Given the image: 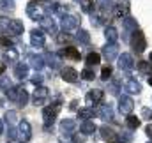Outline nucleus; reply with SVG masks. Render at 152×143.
I'll return each mask as SVG.
<instances>
[{"instance_id": "f257e3e1", "label": "nucleus", "mask_w": 152, "mask_h": 143, "mask_svg": "<svg viewBox=\"0 0 152 143\" xmlns=\"http://www.w3.org/2000/svg\"><path fill=\"white\" fill-rule=\"evenodd\" d=\"M58 108H60V101H58V99L55 101V104H50V106L44 108V111H42V120H44L46 129H50V125H53V122H55V118H57V113H58Z\"/></svg>"}, {"instance_id": "f03ea898", "label": "nucleus", "mask_w": 152, "mask_h": 143, "mask_svg": "<svg viewBox=\"0 0 152 143\" xmlns=\"http://www.w3.org/2000/svg\"><path fill=\"white\" fill-rule=\"evenodd\" d=\"M145 46H147V42H145L143 32L136 28V30L133 32V36H131V48H133L136 53H142V51L145 50Z\"/></svg>"}, {"instance_id": "7ed1b4c3", "label": "nucleus", "mask_w": 152, "mask_h": 143, "mask_svg": "<svg viewBox=\"0 0 152 143\" xmlns=\"http://www.w3.org/2000/svg\"><path fill=\"white\" fill-rule=\"evenodd\" d=\"M60 25H62V30L64 32H71V30H75V28L80 27V18L76 14H64Z\"/></svg>"}, {"instance_id": "20e7f679", "label": "nucleus", "mask_w": 152, "mask_h": 143, "mask_svg": "<svg viewBox=\"0 0 152 143\" xmlns=\"http://www.w3.org/2000/svg\"><path fill=\"white\" fill-rule=\"evenodd\" d=\"M39 25H41L42 32H48L50 36H57V23H55V20L51 16H48V14L42 16L39 20Z\"/></svg>"}, {"instance_id": "39448f33", "label": "nucleus", "mask_w": 152, "mask_h": 143, "mask_svg": "<svg viewBox=\"0 0 152 143\" xmlns=\"http://www.w3.org/2000/svg\"><path fill=\"white\" fill-rule=\"evenodd\" d=\"M118 67L124 72H131L133 67H134V58L129 55V53H122L118 57Z\"/></svg>"}, {"instance_id": "423d86ee", "label": "nucleus", "mask_w": 152, "mask_h": 143, "mask_svg": "<svg viewBox=\"0 0 152 143\" xmlns=\"http://www.w3.org/2000/svg\"><path fill=\"white\" fill-rule=\"evenodd\" d=\"M103 57H104L108 62L115 60V58L118 57V44H117V42H108V44H104V46H103Z\"/></svg>"}, {"instance_id": "0eeeda50", "label": "nucleus", "mask_w": 152, "mask_h": 143, "mask_svg": "<svg viewBox=\"0 0 152 143\" xmlns=\"http://www.w3.org/2000/svg\"><path fill=\"white\" fill-rule=\"evenodd\" d=\"M48 94H50V90H48L46 87L39 85L37 88H36V92H34V99H32V103H34L36 106H42L44 101L48 99Z\"/></svg>"}, {"instance_id": "6e6552de", "label": "nucleus", "mask_w": 152, "mask_h": 143, "mask_svg": "<svg viewBox=\"0 0 152 143\" xmlns=\"http://www.w3.org/2000/svg\"><path fill=\"white\" fill-rule=\"evenodd\" d=\"M133 108H134V101L129 96H120V99H118V109H120V113L129 115L133 111Z\"/></svg>"}, {"instance_id": "1a4fd4ad", "label": "nucleus", "mask_w": 152, "mask_h": 143, "mask_svg": "<svg viewBox=\"0 0 152 143\" xmlns=\"http://www.w3.org/2000/svg\"><path fill=\"white\" fill-rule=\"evenodd\" d=\"M97 117L103 120V122H112L113 120V108L110 104H101L97 108Z\"/></svg>"}, {"instance_id": "9d476101", "label": "nucleus", "mask_w": 152, "mask_h": 143, "mask_svg": "<svg viewBox=\"0 0 152 143\" xmlns=\"http://www.w3.org/2000/svg\"><path fill=\"white\" fill-rule=\"evenodd\" d=\"M14 78L20 80V81L27 80V78H28V64H25V62H16V66H14Z\"/></svg>"}, {"instance_id": "9b49d317", "label": "nucleus", "mask_w": 152, "mask_h": 143, "mask_svg": "<svg viewBox=\"0 0 152 143\" xmlns=\"http://www.w3.org/2000/svg\"><path fill=\"white\" fill-rule=\"evenodd\" d=\"M75 131H76V122L73 118H64L60 122V133L62 134L71 136V134H75Z\"/></svg>"}, {"instance_id": "f8f14e48", "label": "nucleus", "mask_w": 152, "mask_h": 143, "mask_svg": "<svg viewBox=\"0 0 152 143\" xmlns=\"http://www.w3.org/2000/svg\"><path fill=\"white\" fill-rule=\"evenodd\" d=\"M30 44L34 46V48H42L44 46V32L42 30H39V28H36V30H32L30 32Z\"/></svg>"}, {"instance_id": "ddd939ff", "label": "nucleus", "mask_w": 152, "mask_h": 143, "mask_svg": "<svg viewBox=\"0 0 152 143\" xmlns=\"http://www.w3.org/2000/svg\"><path fill=\"white\" fill-rule=\"evenodd\" d=\"M27 14H28L32 20H41V18L44 16V11L37 5V2H30V4L27 5Z\"/></svg>"}, {"instance_id": "4468645a", "label": "nucleus", "mask_w": 152, "mask_h": 143, "mask_svg": "<svg viewBox=\"0 0 152 143\" xmlns=\"http://www.w3.org/2000/svg\"><path fill=\"white\" fill-rule=\"evenodd\" d=\"M103 96H104V94H103V90L94 88V90H90V92L85 96V101H87L88 104H94V106H96V104H99V103H101Z\"/></svg>"}, {"instance_id": "2eb2a0df", "label": "nucleus", "mask_w": 152, "mask_h": 143, "mask_svg": "<svg viewBox=\"0 0 152 143\" xmlns=\"http://www.w3.org/2000/svg\"><path fill=\"white\" fill-rule=\"evenodd\" d=\"M23 21H20V20H11V23H9V30H7V34L9 36H21L23 34Z\"/></svg>"}, {"instance_id": "dca6fc26", "label": "nucleus", "mask_w": 152, "mask_h": 143, "mask_svg": "<svg viewBox=\"0 0 152 143\" xmlns=\"http://www.w3.org/2000/svg\"><path fill=\"white\" fill-rule=\"evenodd\" d=\"M60 76H62V80L67 81V83H76V81H78V71L73 69V67H64L62 72H60Z\"/></svg>"}, {"instance_id": "f3484780", "label": "nucleus", "mask_w": 152, "mask_h": 143, "mask_svg": "<svg viewBox=\"0 0 152 143\" xmlns=\"http://www.w3.org/2000/svg\"><path fill=\"white\" fill-rule=\"evenodd\" d=\"M124 88H126L127 94H140V92H142V85H140V81L134 80V78H129V80L126 81Z\"/></svg>"}, {"instance_id": "a211bd4d", "label": "nucleus", "mask_w": 152, "mask_h": 143, "mask_svg": "<svg viewBox=\"0 0 152 143\" xmlns=\"http://www.w3.org/2000/svg\"><path fill=\"white\" fill-rule=\"evenodd\" d=\"M18 133H20V138H21L23 142L30 140V136H32V129H30V124H28L27 120H21V122H20V127H18Z\"/></svg>"}, {"instance_id": "6ab92c4d", "label": "nucleus", "mask_w": 152, "mask_h": 143, "mask_svg": "<svg viewBox=\"0 0 152 143\" xmlns=\"http://www.w3.org/2000/svg\"><path fill=\"white\" fill-rule=\"evenodd\" d=\"M28 66L34 67L36 71H41V69L44 67V57H41V55H30V58H28Z\"/></svg>"}, {"instance_id": "aec40b11", "label": "nucleus", "mask_w": 152, "mask_h": 143, "mask_svg": "<svg viewBox=\"0 0 152 143\" xmlns=\"http://www.w3.org/2000/svg\"><path fill=\"white\" fill-rule=\"evenodd\" d=\"M27 103H28V92L23 88V87H18V97H16V104L20 108L27 106Z\"/></svg>"}, {"instance_id": "412c9836", "label": "nucleus", "mask_w": 152, "mask_h": 143, "mask_svg": "<svg viewBox=\"0 0 152 143\" xmlns=\"http://www.w3.org/2000/svg\"><path fill=\"white\" fill-rule=\"evenodd\" d=\"M126 127H127L129 131L138 129V127H140V118L134 117V115H126Z\"/></svg>"}, {"instance_id": "4be33fe9", "label": "nucleus", "mask_w": 152, "mask_h": 143, "mask_svg": "<svg viewBox=\"0 0 152 143\" xmlns=\"http://www.w3.org/2000/svg\"><path fill=\"white\" fill-rule=\"evenodd\" d=\"M4 62H5V64H16V62H18V51H16L14 48L7 50V51L4 53Z\"/></svg>"}, {"instance_id": "5701e85b", "label": "nucleus", "mask_w": 152, "mask_h": 143, "mask_svg": "<svg viewBox=\"0 0 152 143\" xmlns=\"http://www.w3.org/2000/svg\"><path fill=\"white\" fill-rule=\"evenodd\" d=\"M60 57L78 60V58H80V51H78L76 48H73V46H69V48H66V50H62V51H60Z\"/></svg>"}, {"instance_id": "b1692460", "label": "nucleus", "mask_w": 152, "mask_h": 143, "mask_svg": "<svg viewBox=\"0 0 152 143\" xmlns=\"http://www.w3.org/2000/svg\"><path fill=\"white\" fill-rule=\"evenodd\" d=\"M76 39H78V42L83 44V46L90 44V34H88L87 30H83V28H78V32H76Z\"/></svg>"}, {"instance_id": "393cba45", "label": "nucleus", "mask_w": 152, "mask_h": 143, "mask_svg": "<svg viewBox=\"0 0 152 143\" xmlns=\"http://www.w3.org/2000/svg\"><path fill=\"white\" fill-rule=\"evenodd\" d=\"M124 28H126L127 32H134V30L138 28L136 20H133L131 16H124Z\"/></svg>"}, {"instance_id": "a878e982", "label": "nucleus", "mask_w": 152, "mask_h": 143, "mask_svg": "<svg viewBox=\"0 0 152 143\" xmlns=\"http://www.w3.org/2000/svg\"><path fill=\"white\" fill-rule=\"evenodd\" d=\"M46 60H44V64H48L51 69H57V67H60V60L53 55V53H46V57H44Z\"/></svg>"}, {"instance_id": "bb28decb", "label": "nucleus", "mask_w": 152, "mask_h": 143, "mask_svg": "<svg viewBox=\"0 0 152 143\" xmlns=\"http://www.w3.org/2000/svg\"><path fill=\"white\" fill-rule=\"evenodd\" d=\"M94 117V109L92 108H80L78 109V118L80 120H90Z\"/></svg>"}, {"instance_id": "cd10ccee", "label": "nucleus", "mask_w": 152, "mask_h": 143, "mask_svg": "<svg viewBox=\"0 0 152 143\" xmlns=\"http://www.w3.org/2000/svg\"><path fill=\"white\" fill-rule=\"evenodd\" d=\"M80 131H81L83 134H92V133L96 131V124H94L92 120H85V122L80 125Z\"/></svg>"}, {"instance_id": "c85d7f7f", "label": "nucleus", "mask_w": 152, "mask_h": 143, "mask_svg": "<svg viewBox=\"0 0 152 143\" xmlns=\"http://www.w3.org/2000/svg\"><path fill=\"white\" fill-rule=\"evenodd\" d=\"M104 37H106L108 42H117V39H118V32H117V28H115V27H108V28L104 30Z\"/></svg>"}, {"instance_id": "c756f323", "label": "nucleus", "mask_w": 152, "mask_h": 143, "mask_svg": "<svg viewBox=\"0 0 152 143\" xmlns=\"http://www.w3.org/2000/svg\"><path fill=\"white\" fill-rule=\"evenodd\" d=\"M113 16L115 18H124V16H127V5L117 4V5L113 7Z\"/></svg>"}, {"instance_id": "7c9ffc66", "label": "nucleus", "mask_w": 152, "mask_h": 143, "mask_svg": "<svg viewBox=\"0 0 152 143\" xmlns=\"http://www.w3.org/2000/svg\"><path fill=\"white\" fill-rule=\"evenodd\" d=\"M85 62H87V66H97V64L101 62V55H97L96 51H90V53L87 55Z\"/></svg>"}, {"instance_id": "2f4dec72", "label": "nucleus", "mask_w": 152, "mask_h": 143, "mask_svg": "<svg viewBox=\"0 0 152 143\" xmlns=\"http://www.w3.org/2000/svg\"><path fill=\"white\" fill-rule=\"evenodd\" d=\"M0 11H4V12H12V11H14V2H12V0H0Z\"/></svg>"}, {"instance_id": "473e14b6", "label": "nucleus", "mask_w": 152, "mask_h": 143, "mask_svg": "<svg viewBox=\"0 0 152 143\" xmlns=\"http://www.w3.org/2000/svg\"><path fill=\"white\" fill-rule=\"evenodd\" d=\"M78 4L83 12H92V9H94V0H78Z\"/></svg>"}, {"instance_id": "72a5a7b5", "label": "nucleus", "mask_w": 152, "mask_h": 143, "mask_svg": "<svg viewBox=\"0 0 152 143\" xmlns=\"http://www.w3.org/2000/svg\"><path fill=\"white\" fill-rule=\"evenodd\" d=\"M9 23H11V20H9V18H5V16H2V18H0V36L7 34V30H9Z\"/></svg>"}, {"instance_id": "f704fd0d", "label": "nucleus", "mask_w": 152, "mask_h": 143, "mask_svg": "<svg viewBox=\"0 0 152 143\" xmlns=\"http://www.w3.org/2000/svg\"><path fill=\"white\" fill-rule=\"evenodd\" d=\"M12 87V81L7 78V76H0V90H7V88H11Z\"/></svg>"}, {"instance_id": "c9c22d12", "label": "nucleus", "mask_w": 152, "mask_h": 143, "mask_svg": "<svg viewBox=\"0 0 152 143\" xmlns=\"http://www.w3.org/2000/svg\"><path fill=\"white\" fill-rule=\"evenodd\" d=\"M131 142H133V133L131 131H124L118 136V143H131Z\"/></svg>"}, {"instance_id": "e433bc0d", "label": "nucleus", "mask_w": 152, "mask_h": 143, "mask_svg": "<svg viewBox=\"0 0 152 143\" xmlns=\"http://www.w3.org/2000/svg\"><path fill=\"white\" fill-rule=\"evenodd\" d=\"M5 94H7L9 101L16 103V97H18V87H11V88H7V90H5Z\"/></svg>"}, {"instance_id": "4c0bfd02", "label": "nucleus", "mask_w": 152, "mask_h": 143, "mask_svg": "<svg viewBox=\"0 0 152 143\" xmlns=\"http://www.w3.org/2000/svg\"><path fill=\"white\" fill-rule=\"evenodd\" d=\"M97 7L101 12H106L112 7V0H97Z\"/></svg>"}, {"instance_id": "58836bf2", "label": "nucleus", "mask_w": 152, "mask_h": 143, "mask_svg": "<svg viewBox=\"0 0 152 143\" xmlns=\"http://www.w3.org/2000/svg\"><path fill=\"white\" fill-rule=\"evenodd\" d=\"M7 142H16V138H18V131H16V127H12V125H9V131H7Z\"/></svg>"}, {"instance_id": "ea45409f", "label": "nucleus", "mask_w": 152, "mask_h": 143, "mask_svg": "<svg viewBox=\"0 0 152 143\" xmlns=\"http://www.w3.org/2000/svg\"><path fill=\"white\" fill-rule=\"evenodd\" d=\"M112 72H113V69H112L110 66H106V67H103V69H101V80H103V81H106V80H110V78H112Z\"/></svg>"}, {"instance_id": "a19ab883", "label": "nucleus", "mask_w": 152, "mask_h": 143, "mask_svg": "<svg viewBox=\"0 0 152 143\" xmlns=\"http://www.w3.org/2000/svg\"><path fill=\"white\" fill-rule=\"evenodd\" d=\"M81 78L87 80V81H92V80L96 78V74H94V71H92L90 67H87V69H83V72H81Z\"/></svg>"}, {"instance_id": "79ce46f5", "label": "nucleus", "mask_w": 152, "mask_h": 143, "mask_svg": "<svg viewBox=\"0 0 152 143\" xmlns=\"http://www.w3.org/2000/svg\"><path fill=\"white\" fill-rule=\"evenodd\" d=\"M118 90H120V83H118V80H112V83H110V94L117 96Z\"/></svg>"}, {"instance_id": "37998d69", "label": "nucleus", "mask_w": 152, "mask_h": 143, "mask_svg": "<svg viewBox=\"0 0 152 143\" xmlns=\"http://www.w3.org/2000/svg\"><path fill=\"white\" fill-rule=\"evenodd\" d=\"M101 134H103V138H108V140H113L115 138L113 131L110 127H101Z\"/></svg>"}, {"instance_id": "c03bdc74", "label": "nucleus", "mask_w": 152, "mask_h": 143, "mask_svg": "<svg viewBox=\"0 0 152 143\" xmlns=\"http://www.w3.org/2000/svg\"><path fill=\"white\" fill-rule=\"evenodd\" d=\"M138 71H140V72H145V74H147V72L152 71V66L149 64V62H140V64H138Z\"/></svg>"}, {"instance_id": "a18cd8bd", "label": "nucleus", "mask_w": 152, "mask_h": 143, "mask_svg": "<svg viewBox=\"0 0 152 143\" xmlns=\"http://www.w3.org/2000/svg\"><path fill=\"white\" fill-rule=\"evenodd\" d=\"M30 81H32L36 87H37V85H41V83H42V74L37 71L36 74H34V76H32V78H30Z\"/></svg>"}, {"instance_id": "49530a36", "label": "nucleus", "mask_w": 152, "mask_h": 143, "mask_svg": "<svg viewBox=\"0 0 152 143\" xmlns=\"http://www.w3.org/2000/svg\"><path fill=\"white\" fill-rule=\"evenodd\" d=\"M0 44H4V46H12V41H11V37H7L4 34V36H0Z\"/></svg>"}, {"instance_id": "de8ad7c7", "label": "nucleus", "mask_w": 152, "mask_h": 143, "mask_svg": "<svg viewBox=\"0 0 152 143\" xmlns=\"http://www.w3.org/2000/svg\"><path fill=\"white\" fill-rule=\"evenodd\" d=\"M5 120H7L9 124H12V122L16 120V111H7V113H5Z\"/></svg>"}, {"instance_id": "09e8293b", "label": "nucleus", "mask_w": 152, "mask_h": 143, "mask_svg": "<svg viewBox=\"0 0 152 143\" xmlns=\"http://www.w3.org/2000/svg\"><path fill=\"white\" fill-rule=\"evenodd\" d=\"M66 41H71V37L67 36L66 32H62V34H57V42H66Z\"/></svg>"}, {"instance_id": "8fccbe9b", "label": "nucleus", "mask_w": 152, "mask_h": 143, "mask_svg": "<svg viewBox=\"0 0 152 143\" xmlns=\"http://www.w3.org/2000/svg\"><path fill=\"white\" fill-rule=\"evenodd\" d=\"M142 117H143V118H147V120H151V118H152V109L143 108V109H142Z\"/></svg>"}, {"instance_id": "3c124183", "label": "nucleus", "mask_w": 152, "mask_h": 143, "mask_svg": "<svg viewBox=\"0 0 152 143\" xmlns=\"http://www.w3.org/2000/svg\"><path fill=\"white\" fill-rule=\"evenodd\" d=\"M71 143H83V138H81L80 134H73V140H71Z\"/></svg>"}, {"instance_id": "603ef678", "label": "nucleus", "mask_w": 152, "mask_h": 143, "mask_svg": "<svg viewBox=\"0 0 152 143\" xmlns=\"http://www.w3.org/2000/svg\"><path fill=\"white\" fill-rule=\"evenodd\" d=\"M145 133H147V136L152 140V124H149V125L145 127Z\"/></svg>"}, {"instance_id": "864d4df0", "label": "nucleus", "mask_w": 152, "mask_h": 143, "mask_svg": "<svg viewBox=\"0 0 152 143\" xmlns=\"http://www.w3.org/2000/svg\"><path fill=\"white\" fill-rule=\"evenodd\" d=\"M4 71H5V64H0V76L4 74Z\"/></svg>"}, {"instance_id": "5fc2aeb1", "label": "nucleus", "mask_w": 152, "mask_h": 143, "mask_svg": "<svg viewBox=\"0 0 152 143\" xmlns=\"http://www.w3.org/2000/svg\"><path fill=\"white\" fill-rule=\"evenodd\" d=\"M2 133H4V122L0 120V134H2Z\"/></svg>"}, {"instance_id": "6e6d98bb", "label": "nucleus", "mask_w": 152, "mask_h": 143, "mask_svg": "<svg viewBox=\"0 0 152 143\" xmlns=\"http://www.w3.org/2000/svg\"><path fill=\"white\" fill-rule=\"evenodd\" d=\"M149 85L152 87V76H149Z\"/></svg>"}, {"instance_id": "4d7b16f0", "label": "nucleus", "mask_w": 152, "mask_h": 143, "mask_svg": "<svg viewBox=\"0 0 152 143\" xmlns=\"http://www.w3.org/2000/svg\"><path fill=\"white\" fill-rule=\"evenodd\" d=\"M58 143H69V142H66V140H62V142H58Z\"/></svg>"}, {"instance_id": "13d9d810", "label": "nucleus", "mask_w": 152, "mask_h": 143, "mask_svg": "<svg viewBox=\"0 0 152 143\" xmlns=\"http://www.w3.org/2000/svg\"><path fill=\"white\" fill-rule=\"evenodd\" d=\"M151 60H152V53H151Z\"/></svg>"}, {"instance_id": "bf43d9fd", "label": "nucleus", "mask_w": 152, "mask_h": 143, "mask_svg": "<svg viewBox=\"0 0 152 143\" xmlns=\"http://www.w3.org/2000/svg\"><path fill=\"white\" fill-rule=\"evenodd\" d=\"M32 2H37V0H32Z\"/></svg>"}, {"instance_id": "052dcab7", "label": "nucleus", "mask_w": 152, "mask_h": 143, "mask_svg": "<svg viewBox=\"0 0 152 143\" xmlns=\"http://www.w3.org/2000/svg\"><path fill=\"white\" fill-rule=\"evenodd\" d=\"M149 143H152V140H151V142H149Z\"/></svg>"}]
</instances>
